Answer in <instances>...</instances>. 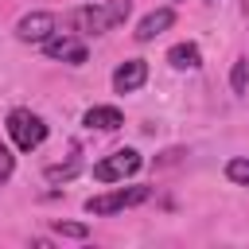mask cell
Instances as JSON below:
<instances>
[{"mask_svg": "<svg viewBox=\"0 0 249 249\" xmlns=\"http://www.w3.org/2000/svg\"><path fill=\"white\" fill-rule=\"evenodd\" d=\"M226 175H230L233 183H241V187H249V160H245V156H237V160H230V163H226Z\"/></svg>", "mask_w": 249, "mask_h": 249, "instance_id": "7c38bea8", "label": "cell"}, {"mask_svg": "<svg viewBox=\"0 0 249 249\" xmlns=\"http://www.w3.org/2000/svg\"><path fill=\"white\" fill-rule=\"evenodd\" d=\"M105 12H109V23L117 27V23H124V19H128V12H132V0H109V4H105Z\"/></svg>", "mask_w": 249, "mask_h": 249, "instance_id": "5bb4252c", "label": "cell"}, {"mask_svg": "<svg viewBox=\"0 0 249 249\" xmlns=\"http://www.w3.org/2000/svg\"><path fill=\"white\" fill-rule=\"evenodd\" d=\"M54 233H62V237H78V241L89 237V230H86L82 222H54Z\"/></svg>", "mask_w": 249, "mask_h": 249, "instance_id": "9a60e30c", "label": "cell"}, {"mask_svg": "<svg viewBox=\"0 0 249 249\" xmlns=\"http://www.w3.org/2000/svg\"><path fill=\"white\" fill-rule=\"evenodd\" d=\"M171 23H175V12H171V8H156V12H148V16L140 19L136 39H140V43H152V39H156L160 31H167Z\"/></svg>", "mask_w": 249, "mask_h": 249, "instance_id": "ba28073f", "label": "cell"}, {"mask_svg": "<svg viewBox=\"0 0 249 249\" xmlns=\"http://www.w3.org/2000/svg\"><path fill=\"white\" fill-rule=\"evenodd\" d=\"M51 35H54V16L51 12H31L16 23V39H23V43H47Z\"/></svg>", "mask_w": 249, "mask_h": 249, "instance_id": "277c9868", "label": "cell"}, {"mask_svg": "<svg viewBox=\"0 0 249 249\" xmlns=\"http://www.w3.org/2000/svg\"><path fill=\"white\" fill-rule=\"evenodd\" d=\"M167 62H171L175 70H198V66H202V54H198L195 43H175V47L167 51Z\"/></svg>", "mask_w": 249, "mask_h": 249, "instance_id": "30bf717a", "label": "cell"}, {"mask_svg": "<svg viewBox=\"0 0 249 249\" xmlns=\"http://www.w3.org/2000/svg\"><path fill=\"white\" fill-rule=\"evenodd\" d=\"M144 82H148V62L144 58H128L113 70V89L117 93H136Z\"/></svg>", "mask_w": 249, "mask_h": 249, "instance_id": "8992f818", "label": "cell"}, {"mask_svg": "<svg viewBox=\"0 0 249 249\" xmlns=\"http://www.w3.org/2000/svg\"><path fill=\"white\" fill-rule=\"evenodd\" d=\"M89 128H105V132H113V128H121L124 124V117H121V109L117 105H93V109H86V117H82Z\"/></svg>", "mask_w": 249, "mask_h": 249, "instance_id": "9c48e42d", "label": "cell"}, {"mask_svg": "<svg viewBox=\"0 0 249 249\" xmlns=\"http://www.w3.org/2000/svg\"><path fill=\"white\" fill-rule=\"evenodd\" d=\"M78 167H82V160H78V156H74V160H70V163H51V167H47V171H43V175H47V179H51V183H58V179H62V183H66V179H74V175H78Z\"/></svg>", "mask_w": 249, "mask_h": 249, "instance_id": "8fae6325", "label": "cell"}, {"mask_svg": "<svg viewBox=\"0 0 249 249\" xmlns=\"http://www.w3.org/2000/svg\"><path fill=\"white\" fill-rule=\"evenodd\" d=\"M12 171H16V156H12L8 144H0V187L12 179Z\"/></svg>", "mask_w": 249, "mask_h": 249, "instance_id": "2e32d148", "label": "cell"}, {"mask_svg": "<svg viewBox=\"0 0 249 249\" xmlns=\"http://www.w3.org/2000/svg\"><path fill=\"white\" fill-rule=\"evenodd\" d=\"M148 195H152L148 187H121V191H109V195H93V198H86V214H117V210L140 206Z\"/></svg>", "mask_w": 249, "mask_h": 249, "instance_id": "7a4b0ae2", "label": "cell"}, {"mask_svg": "<svg viewBox=\"0 0 249 249\" xmlns=\"http://www.w3.org/2000/svg\"><path fill=\"white\" fill-rule=\"evenodd\" d=\"M43 51H47V58H62V62H70V66H82L86 62V43L82 39H74V35H51L47 43H43Z\"/></svg>", "mask_w": 249, "mask_h": 249, "instance_id": "5b68a950", "label": "cell"}, {"mask_svg": "<svg viewBox=\"0 0 249 249\" xmlns=\"http://www.w3.org/2000/svg\"><path fill=\"white\" fill-rule=\"evenodd\" d=\"M8 132H12V140H16L19 152H31V148H39V144L47 140L43 117H35L31 109H12V113H8Z\"/></svg>", "mask_w": 249, "mask_h": 249, "instance_id": "6da1fadb", "label": "cell"}, {"mask_svg": "<svg viewBox=\"0 0 249 249\" xmlns=\"http://www.w3.org/2000/svg\"><path fill=\"white\" fill-rule=\"evenodd\" d=\"M245 82H249V62L237 58L233 70H230V86H233V93H245Z\"/></svg>", "mask_w": 249, "mask_h": 249, "instance_id": "4fadbf2b", "label": "cell"}, {"mask_svg": "<svg viewBox=\"0 0 249 249\" xmlns=\"http://www.w3.org/2000/svg\"><path fill=\"white\" fill-rule=\"evenodd\" d=\"M136 171H140V152H136V148H121V152H113L109 160L93 163V179H97V183H117V179H128V175H136Z\"/></svg>", "mask_w": 249, "mask_h": 249, "instance_id": "3957f363", "label": "cell"}, {"mask_svg": "<svg viewBox=\"0 0 249 249\" xmlns=\"http://www.w3.org/2000/svg\"><path fill=\"white\" fill-rule=\"evenodd\" d=\"M70 23L78 27V35H101V31L113 27V23H109V12H105V8H93V4L74 8V12H70Z\"/></svg>", "mask_w": 249, "mask_h": 249, "instance_id": "52a82bcc", "label": "cell"}]
</instances>
